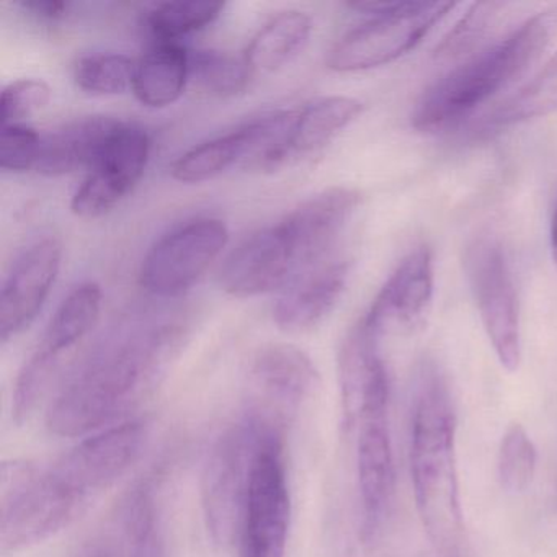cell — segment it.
Returning a JSON list of instances; mask_svg holds the SVG:
<instances>
[{"label":"cell","mask_w":557,"mask_h":557,"mask_svg":"<svg viewBox=\"0 0 557 557\" xmlns=\"http://www.w3.org/2000/svg\"><path fill=\"white\" fill-rule=\"evenodd\" d=\"M181 325L133 324L103 337L67 374L47 413L54 435L89 436L158 384L181 344Z\"/></svg>","instance_id":"6da1fadb"},{"label":"cell","mask_w":557,"mask_h":557,"mask_svg":"<svg viewBox=\"0 0 557 557\" xmlns=\"http://www.w3.org/2000/svg\"><path fill=\"white\" fill-rule=\"evenodd\" d=\"M410 474L423 528L433 544L449 547L462 530L456 469V413L435 364H423L412 413Z\"/></svg>","instance_id":"7a4b0ae2"},{"label":"cell","mask_w":557,"mask_h":557,"mask_svg":"<svg viewBox=\"0 0 557 557\" xmlns=\"http://www.w3.org/2000/svg\"><path fill=\"white\" fill-rule=\"evenodd\" d=\"M557 28L556 15L528 18L513 34L436 81L412 113V126L440 133L461 125L479 107L523 76L547 50Z\"/></svg>","instance_id":"3957f363"},{"label":"cell","mask_w":557,"mask_h":557,"mask_svg":"<svg viewBox=\"0 0 557 557\" xmlns=\"http://www.w3.org/2000/svg\"><path fill=\"white\" fill-rule=\"evenodd\" d=\"M53 469L27 461L2 465L0 474V543L5 553L50 540L70 527L86 508Z\"/></svg>","instance_id":"277c9868"},{"label":"cell","mask_w":557,"mask_h":557,"mask_svg":"<svg viewBox=\"0 0 557 557\" xmlns=\"http://www.w3.org/2000/svg\"><path fill=\"white\" fill-rule=\"evenodd\" d=\"M270 425L282 426L249 409L218 436L208 453L201 475V507L208 533L216 544L231 543L239 534L253 459Z\"/></svg>","instance_id":"5b68a950"},{"label":"cell","mask_w":557,"mask_h":557,"mask_svg":"<svg viewBox=\"0 0 557 557\" xmlns=\"http://www.w3.org/2000/svg\"><path fill=\"white\" fill-rule=\"evenodd\" d=\"M289 500L282 426L263 432L253 459L249 492L240 520L239 557H285Z\"/></svg>","instance_id":"8992f818"},{"label":"cell","mask_w":557,"mask_h":557,"mask_svg":"<svg viewBox=\"0 0 557 557\" xmlns=\"http://www.w3.org/2000/svg\"><path fill=\"white\" fill-rule=\"evenodd\" d=\"M455 4L397 0L383 17L347 32L329 51L325 66L335 73H360L386 66L412 51L443 21Z\"/></svg>","instance_id":"52a82bcc"},{"label":"cell","mask_w":557,"mask_h":557,"mask_svg":"<svg viewBox=\"0 0 557 557\" xmlns=\"http://www.w3.org/2000/svg\"><path fill=\"white\" fill-rule=\"evenodd\" d=\"M230 243L220 218L200 216L162 234L146 252L139 269L143 289L172 299L190 292Z\"/></svg>","instance_id":"ba28073f"},{"label":"cell","mask_w":557,"mask_h":557,"mask_svg":"<svg viewBox=\"0 0 557 557\" xmlns=\"http://www.w3.org/2000/svg\"><path fill=\"white\" fill-rule=\"evenodd\" d=\"M389 376L381 374L361 400L357 422V475L361 504V537L373 544L389 511L394 494V459L391 443Z\"/></svg>","instance_id":"9c48e42d"},{"label":"cell","mask_w":557,"mask_h":557,"mask_svg":"<svg viewBox=\"0 0 557 557\" xmlns=\"http://www.w3.org/2000/svg\"><path fill=\"white\" fill-rule=\"evenodd\" d=\"M465 267L495 357L505 370L517 371L521 361L520 311L504 249L488 237L474 240L466 250Z\"/></svg>","instance_id":"30bf717a"},{"label":"cell","mask_w":557,"mask_h":557,"mask_svg":"<svg viewBox=\"0 0 557 557\" xmlns=\"http://www.w3.org/2000/svg\"><path fill=\"white\" fill-rule=\"evenodd\" d=\"M151 156V139L141 126L122 122L113 128L83 184L71 211L84 220L103 216L135 190Z\"/></svg>","instance_id":"8fae6325"},{"label":"cell","mask_w":557,"mask_h":557,"mask_svg":"<svg viewBox=\"0 0 557 557\" xmlns=\"http://www.w3.org/2000/svg\"><path fill=\"white\" fill-rule=\"evenodd\" d=\"M145 442L146 423L128 420L81 440L51 469L81 500L89 504L90 498L128 471Z\"/></svg>","instance_id":"7c38bea8"},{"label":"cell","mask_w":557,"mask_h":557,"mask_svg":"<svg viewBox=\"0 0 557 557\" xmlns=\"http://www.w3.org/2000/svg\"><path fill=\"white\" fill-rule=\"evenodd\" d=\"M250 409L285 426L321 383L308 354L292 344H265L252 355L247 371Z\"/></svg>","instance_id":"4fadbf2b"},{"label":"cell","mask_w":557,"mask_h":557,"mask_svg":"<svg viewBox=\"0 0 557 557\" xmlns=\"http://www.w3.org/2000/svg\"><path fill=\"white\" fill-rule=\"evenodd\" d=\"M299 270L285 227L273 224L250 234L227 253L220 269V286L234 298H256L282 289Z\"/></svg>","instance_id":"5bb4252c"},{"label":"cell","mask_w":557,"mask_h":557,"mask_svg":"<svg viewBox=\"0 0 557 557\" xmlns=\"http://www.w3.org/2000/svg\"><path fill=\"white\" fill-rule=\"evenodd\" d=\"M61 260V244L45 237L12 263L0 292V338L4 344L34 324L60 275Z\"/></svg>","instance_id":"9a60e30c"},{"label":"cell","mask_w":557,"mask_h":557,"mask_svg":"<svg viewBox=\"0 0 557 557\" xmlns=\"http://www.w3.org/2000/svg\"><path fill=\"white\" fill-rule=\"evenodd\" d=\"M433 285L432 252L429 247H419L400 260L364 321L380 338L419 331L432 308Z\"/></svg>","instance_id":"2e32d148"},{"label":"cell","mask_w":557,"mask_h":557,"mask_svg":"<svg viewBox=\"0 0 557 557\" xmlns=\"http://www.w3.org/2000/svg\"><path fill=\"white\" fill-rule=\"evenodd\" d=\"M350 278V262L329 259L299 270L273 305V321L282 331L306 332L321 324L341 301Z\"/></svg>","instance_id":"e0dca14e"},{"label":"cell","mask_w":557,"mask_h":557,"mask_svg":"<svg viewBox=\"0 0 557 557\" xmlns=\"http://www.w3.org/2000/svg\"><path fill=\"white\" fill-rule=\"evenodd\" d=\"M360 201L357 190L332 187L302 201L280 221L295 247L301 270L332 257V249Z\"/></svg>","instance_id":"ac0fdd59"},{"label":"cell","mask_w":557,"mask_h":557,"mask_svg":"<svg viewBox=\"0 0 557 557\" xmlns=\"http://www.w3.org/2000/svg\"><path fill=\"white\" fill-rule=\"evenodd\" d=\"M119 122L112 116H83L48 133L41 139L40 158L35 171L47 177L90 171Z\"/></svg>","instance_id":"d6986e66"},{"label":"cell","mask_w":557,"mask_h":557,"mask_svg":"<svg viewBox=\"0 0 557 557\" xmlns=\"http://www.w3.org/2000/svg\"><path fill=\"white\" fill-rule=\"evenodd\" d=\"M257 122L256 116L224 135L191 146L172 162V178L182 184H203L236 164H246L259 143L260 125Z\"/></svg>","instance_id":"ffe728a7"},{"label":"cell","mask_w":557,"mask_h":557,"mask_svg":"<svg viewBox=\"0 0 557 557\" xmlns=\"http://www.w3.org/2000/svg\"><path fill=\"white\" fill-rule=\"evenodd\" d=\"M380 337L371 331L367 321L360 319L348 331L338 354V377H341L342 412L344 426L354 430L361 399L374 377L384 373Z\"/></svg>","instance_id":"44dd1931"},{"label":"cell","mask_w":557,"mask_h":557,"mask_svg":"<svg viewBox=\"0 0 557 557\" xmlns=\"http://www.w3.org/2000/svg\"><path fill=\"white\" fill-rule=\"evenodd\" d=\"M190 83V51L178 44H152L136 61L132 90L149 109L174 106Z\"/></svg>","instance_id":"7402d4cb"},{"label":"cell","mask_w":557,"mask_h":557,"mask_svg":"<svg viewBox=\"0 0 557 557\" xmlns=\"http://www.w3.org/2000/svg\"><path fill=\"white\" fill-rule=\"evenodd\" d=\"M102 301V288L97 283L84 282L74 286L58 306L35 351L54 361L63 360V355L96 327Z\"/></svg>","instance_id":"603a6c76"},{"label":"cell","mask_w":557,"mask_h":557,"mask_svg":"<svg viewBox=\"0 0 557 557\" xmlns=\"http://www.w3.org/2000/svg\"><path fill=\"white\" fill-rule=\"evenodd\" d=\"M363 112V103L351 97L331 96L312 100L298 110L289 135L293 158L311 154L327 146Z\"/></svg>","instance_id":"cb8c5ba5"},{"label":"cell","mask_w":557,"mask_h":557,"mask_svg":"<svg viewBox=\"0 0 557 557\" xmlns=\"http://www.w3.org/2000/svg\"><path fill=\"white\" fill-rule=\"evenodd\" d=\"M311 34L312 21L306 12H280L253 35L244 57L253 73H275L305 50Z\"/></svg>","instance_id":"d4e9b609"},{"label":"cell","mask_w":557,"mask_h":557,"mask_svg":"<svg viewBox=\"0 0 557 557\" xmlns=\"http://www.w3.org/2000/svg\"><path fill=\"white\" fill-rule=\"evenodd\" d=\"M557 110V54L517 94L508 97L474 128L475 139H488L515 125L541 119Z\"/></svg>","instance_id":"484cf974"},{"label":"cell","mask_w":557,"mask_h":557,"mask_svg":"<svg viewBox=\"0 0 557 557\" xmlns=\"http://www.w3.org/2000/svg\"><path fill=\"white\" fill-rule=\"evenodd\" d=\"M224 9L226 2L213 0L162 2L143 14L141 25L152 44H178L182 38L211 27Z\"/></svg>","instance_id":"4316f807"},{"label":"cell","mask_w":557,"mask_h":557,"mask_svg":"<svg viewBox=\"0 0 557 557\" xmlns=\"http://www.w3.org/2000/svg\"><path fill=\"white\" fill-rule=\"evenodd\" d=\"M253 70L246 57L218 50L190 51V83L216 99H231L249 89Z\"/></svg>","instance_id":"83f0119b"},{"label":"cell","mask_w":557,"mask_h":557,"mask_svg":"<svg viewBox=\"0 0 557 557\" xmlns=\"http://www.w3.org/2000/svg\"><path fill=\"white\" fill-rule=\"evenodd\" d=\"M136 61L122 53H92L77 60L74 81L92 96H120L133 87Z\"/></svg>","instance_id":"f1b7e54d"},{"label":"cell","mask_w":557,"mask_h":557,"mask_svg":"<svg viewBox=\"0 0 557 557\" xmlns=\"http://www.w3.org/2000/svg\"><path fill=\"white\" fill-rule=\"evenodd\" d=\"M537 449L520 423H511L498 449V479L508 494H521L536 474Z\"/></svg>","instance_id":"f546056e"},{"label":"cell","mask_w":557,"mask_h":557,"mask_svg":"<svg viewBox=\"0 0 557 557\" xmlns=\"http://www.w3.org/2000/svg\"><path fill=\"white\" fill-rule=\"evenodd\" d=\"M141 534L125 511L116 508L100 531L84 541L76 557H138Z\"/></svg>","instance_id":"4dcf8cb0"},{"label":"cell","mask_w":557,"mask_h":557,"mask_svg":"<svg viewBox=\"0 0 557 557\" xmlns=\"http://www.w3.org/2000/svg\"><path fill=\"white\" fill-rule=\"evenodd\" d=\"M51 89L41 79H18L0 94V126L21 125L50 103Z\"/></svg>","instance_id":"1f68e13d"},{"label":"cell","mask_w":557,"mask_h":557,"mask_svg":"<svg viewBox=\"0 0 557 557\" xmlns=\"http://www.w3.org/2000/svg\"><path fill=\"white\" fill-rule=\"evenodd\" d=\"M41 139L44 136L25 123L0 126V169L15 174L35 171Z\"/></svg>","instance_id":"d6a6232c"},{"label":"cell","mask_w":557,"mask_h":557,"mask_svg":"<svg viewBox=\"0 0 557 557\" xmlns=\"http://www.w3.org/2000/svg\"><path fill=\"white\" fill-rule=\"evenodd\" d=\"M502 8L504 5L492 4V2L472 5L471 11L461 18V22L449 32L443 44L436 48V57H461L466 51L471 50L478 44L479 38L485 34L488 25H492L494 18L497 17L498 9Z\"/></svg>","instance_id":"836d02e7"},{"label":"cell","mask_w":557,"mask_h":557,"mask_svg":"<svg viewBox=\"0 0 557 557\" xmlns=\"http://www.w3.org/2000/svg\"><path fill=\"white\" fill-rule=\"evenodd\" d=\"M17 8L40 24H58L66 21L71 12L70 2L64 0H22Z\"/></svg>","instance_id":"e575fe53"},{"label":"cell","mask_w":557,"mask_h":557,"mask_svg":"<svg viewBox=\"0 0 557 557\" xmlns=\"http://www.w3.org/2000/svg\"><path fill=\"white\" fill-rule=\"evenodd\" d=\"M141 557H168V553H165L164 541H162L161 534H154L149 541L148 546H146L145 553L141 554Z\"/></svg>","instance_id":"d590c367"},{"label":"cell","mask_w":557,"mask_h":557,"mask_svg":"<svg viewBox=\"0 0 557 557\" xmlns=\"http://www.w3.org/2000/svg\"><path fill=\"white\" fill-rule=\"evenodd\" d=\"M550 253L557 267V198L554 205L553 220H550Z\"/></svg>","instance_id":"8d00e7d4"}]
</instances>
